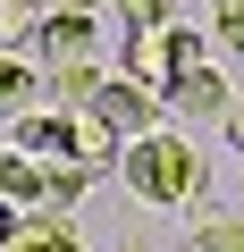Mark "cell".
<instances>
[{
    "label": "cell",
    "instance_id": "cell-1",
    "mask_svg": "<svg viewBox=\"0 0 244 252\" xmlns=\"http://www.w3.org/2000/svg\"><path fill=\"white\" fill-rule=\"evenodd\" d=\"M118 177H127V193L152 202V210H202V193H210L202 152H194L185 135H169V126H152V135H127V143H118Z\"/></svg>",
    "mask_w": 244,
    "mask_h": 252
},
{
    "label": "cell",
    "instance_id": "cell-2",
    "mask_svg": "<svg viewBox=\"0 0 244 252\" xmlns=\"http://www.w3.org/2000/svg\"><path fill=\"white\" fill-rule=\"evenodd\" d=\"M202 59H210V42H202V34H185L177 17H169V26L127 34V76H135V84H152V93H169V84H177L185 67H202Z\"/></svg>",
    "mask_w": 244,
    "mask_h": 252
},
{
    "label": "cell",
    "instance_id": "cell-3",
    "mask_svg": "<svg viewBox=\"0 0 244 252\" xmlns=\"http://www.w3.org/2000/svg\"><path fill=\"white\" fill-rule=\"evenodd\" d=\"M84 109H101V118L118 126V143H127V135H152V126H160L169 93H152V84H135L127 67H118V76H101V84H93V101H84Z\"/></svg>",
    "mask_w": 244,
    "mask_h": 252
},
{
    "label": "cell",
    "instance_id": "cell-4",
    "mask_svg": "<svg viewBox=\"0 0 244 252\" xmlns=\"http://www.w3.org/2000/svg\"><path fill=\"white\" fill-rule=\"evenodd\" d=\"M26 42L42 51V67H59V59H93V51H101V17H93V9H42Z\"/></svg>",
    "mask_w": 244,
    "mask_h": 252
},
{
    "label": "cell",
    "instance_id": "cell-5",
    "mask_svg": "<svg viewBox=\"0 0 244 252\" xmlns=\"http://www.w3.org/2000/svg\"><path fill=\"white\" fill-rule=\"evenodd\" d=\"M0 252H84V235L68 227V210H51V202H26V210H17V235L0 244Z\"/></svg>",
    "mask_w": 244,
    "mask_h": 252
},
{
    "label": "cell",
    "instance_id": "cell-6",
    "mask_svg": "<svg viewBox=\"0 0 244 252\" xmlns=\"http://www.w3.org/2000/svg\"><path fill=\"white\" fill-rule=\"evenodd\" d=\"M59 152H68V160H84V168H118V126H109L101 109H68Z\"/></svg>",
    "mask_w": 244,
    "mask_h": 252
},
{
    "label": "cell",
    "instance_id": "cell-7",
    "mask_svg": "<svg viewBox=\"0 0 244 252\" xmlns=\"http://www.w3.org/2000/svg\"><path fill=\"white\" fill-rule=\"evenodd\" d=\"M227 101H236V93H227V76H219L210 59L169 84V109H185V118H227Z\"/></svg>",
    "mask_w": 244,
    "mask_h": 252
},
{
    "label": "cell",
    "instance_id": "cell-8",
    "mask_svg": "<svg viewBox=\"0 0 244 252\" xmlns=\"http://www.w3.org/2000/svg\"><path fill=\"white\" fill-rule=\"evenodd\" d=\"M0 202H17V210H26V202H42V160H34V152H17V143L0 152Z\"/></svg>",
    "mask_w": 244,
    "mask_h": 252
},
{
    "label": "cell",
    "instance_id": "cell-9",
    "mask_svg": "<svg viewBox=\"0 0 244 252\" xmlns=\"http://www.w3.org/2000/svg\"><path fill=\"white\" fill-rule=\"evenodd\" d=\"M93 84H101V67H93V59H59V67L42 76V93H51L59 109H84V101H93Z\"/></svg>",
    "mask_w": 244,
    "mask_h": 252
},
{
    "label": "cell",
    "instance_id": "cell-10",
    "mask_svg": "<svg viewBox=\"0 0 244 252\" xmlns=\"http://www.w3.org/2000/svg\"><path fill=\"white\" fill-rule=\"evenodd\" d=\"M34 93H42V76H34L26 42H9V51H0V109H26Z\"/></svg>",
    "mask_w": 244,
    "mask_h": 252
},
{
    "label": "cell",
    "instance_id": "cell-11",
    "mask_svg": "<svg viewBox=\"0 0 244 252\" xmlns=\"http://www.w3.org/2000/svg\"><path fill=\"white\" fill-rule=\"evenodd\" d=\"M194 252H244V219H227V210H210V219L194 227Z\"/></svg>",
    "mask_w": 244,
    "mask_h": 252
},
{
    "label": "cell",
    "instance_id": "cell-12",
    "mask_svg": "<svg viewBox=\"0 0 244 252\" xmlns=\"http://www.w3.org/2000/svg\"><path fill=\"white\" fill-rule=\"evenodd\" d=\"M109 9H118L127 34H143V26H169V17H177V0H109Z\"/></svg>",
    "mask_w": 244,
    "mask_h": 252
},
{
    "label": "cell",
    "instance_id": "cell-13",
    "mask_svg": "<svg viewBox=\"0 0 244 252\" xmlns=\"http://www.w3.org/2000/svg\"><path fill=\"white\" fill-rule=\"evenodd\" d=\"M210 42L219 51H244V0H210Z\"/></svg>",
    "mask_w": 244,
    "mask_h": 252
},
{
    "label": "cell",
    "instance_id": "cell-14",
    "mask_svg": "<svg viewBox=\"0 0 244 252\" xmlns=\"http://www.w3.org/2000/svg\"><path fill=\"white\" fill-rule=\"evenodd\" d=\"M34 17H42V0H0V34H9V42H26Z\"/></svg>",
    "mask_w": 244,
    "mask_h": 252
},
{
    "label": "cell",
    "instance_id": "cell-15",
    "mask_svg": "<svg viewBox=\"0 0 244 252\" xmlns=\"http://www.w3.org/2000/svg\"><path fill=\"white\" fill-rule=\"evenodd\" d=\"M227 143L244 152V101H227Z\"/></svg>",
    "mask_w": 244,
    "mask_h": 252
},
{
    "label": "cell",
    "instance_id": "cell-16",
    "mask_svg": "<svg viewBox=\"0 0 244 252\" xmlns=\"http://www.w3.org/2000/svg\"><path fill=\"white\" fill-rule=\"evenodd\" d=\"M42 9H93V17H101V9H109V0H42Z\"/></svg>",
    "mask_w": 244,
    "mask_h": 252
},
{
    "label": "cell",
    "instance_id": "cell-17",
    "mask_svg": "<svg viewBox=\"0 0 244 252\" xmlns=\"http://www.w3.org/2000/svg\"><path fill=\"white\" fill-rule=\"evenodd\" d=\"M17 235V202H0V244H9Z\"/></svg>",
    "mask_w": 244,
    "mask_h": 252
},
{
    "label": "cell",
    "instance_id": "cell-18",
    "mask_svg": "<svg viewBox=\"0 0 244 252\" xmlns=\"http://www.w3.org/2000/svg\"><path fill=\"white\" fill-rule=\"evenodd\" d=\"M118 252H152V244H118Z\"/></svg>",
    "mask_w": 244,
    "mask_h": 252
}]
</instances>
